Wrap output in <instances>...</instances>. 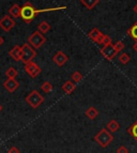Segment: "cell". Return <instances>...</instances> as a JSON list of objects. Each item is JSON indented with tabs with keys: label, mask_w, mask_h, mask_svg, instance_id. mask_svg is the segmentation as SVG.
Listing matches in <instances>:
<instances>
[{
	"label": "cell",
	"mask_w": 137,
	"mask_h": 153,
	"mask_svg": "<svg viewBox=\"0 0 137 153\" xmlns=\"http://www.w3.org/2000/svg\"><path fill=\"white\" fill-rule=\"evenodd\" d=\"M54 86L51 85V82H44L43 84L41 85V89H42V91L45 92V93H49V92H51V90H53Z\"/></svg>",
	"instance_id": "obj_22"
},
{
	"label": "cell",
	"mask_w": 137,
	"mask_h": 153,
	"mask_svg": "<svg viewBox=\"0 0 137 153\" xmlns=\"http://www.w3.org/2000/svg\"><path fill=\"white\" fill-rule=\"evenodd\" d=\"M3 87L8 92L13 93L19 88V82L15 78H8L5 82H3Z\"/></svg>",
	"instance_id": "obj_9"
},
{
	"label": "cell",
	"mask_w": 137,
	"mask_h": 153,
	"mask_svg": "<svg viewBox=\"0 0 137 153\" xmlns=\"http://www.w3.org/2000/svg\"><path fill=\"white\" fill-rule=\"evenodd\" d=\"M66 7H56V8H47V9H41L38 10L33 7L32 3L30 2H25V4L22 7V12H20V18L25 22L26 24H30L31 22L36 18V16L39 13H45V12H55V11H61L66 10Z\"/></svg>",
	"instance_id": "obj_1"
},
{
	"label": "cell",
	"mask_w": 137,
	"mask_h": 153,
	"mask_svg": "<svg viewBox=\"0 0 137 153\" xmlns=\"http://www.w3.org/2000/svg\"><path fill=\"white\" fill-rule=\"evenodd\" d=\"M85 115H86V117L88 118V119H90V120H94V119L99 116V110L95 107H93V106H90V107L86 110Z\"/></svg>",
	"instance_id": "obj_15"
},
{
	"label": "cell",
	"mask_w": 137,
	"mask_h": 153,
	"mask_svg": "<svg viewBox=\"0 0 137 153\" xmlns=\"http://www.w3.org/2000/svg\"><path fill=\"white\" fill-rule=\"evenodd\" d=\"M9 56H10L13 60H15L16 62L22 61V58H23V48H22L19 45H15L13 48L10 49Z\"/></svg>",
	"instance_id": "obj_11"
},
{
	"label": "cell",
	"mask_w": 137,
	"mask_h": 153,
	"mask_svg": "<svg viewBox=\"0 0 137 153\" xmlns=\"http://www.w3.org/2000/svg\"><path fill=\"white\" fill-rule=\"evenodd\" d=\"M17 75H18V71L14 66H10V68L5 71V76L8 77V78H15Z\"/></svg>",
	"instance_id": "obj_21"
},
{
	"label": "cell",
	"mask_w": 137,
	"mask_h": 153,
	"mask_svg": "<svg viewBox=\"0 0 137 153\" xmlns=\"http://www.w3.org/2000/svg\"><path fill=\"white\" fill-rule=\"evenodd\" d=\"M114 45H115V48H116V51H117V53H120V51H122L123 49H124V47H125L124 43H123V42H121V41L116 42V44H114Z\"/></svg>",
	"instance_id": "obj_26"
},
{
	"label": "cell",
	"mask_w": 137,
	"mask_h": 153,
	"mask_svg": "<svg viewBox=\"0 0 137 153\" xmlns=\"http://www.w3.org/2000/svg\"><path fill=\"white\" fill-rule=\"evenodd\" d=\"M117 153H130L129 152V149L127 148V147H124V146H120L119 148L117 149V151H116Z\"/></svg>",
	"instance_id": "obj_27"
},
{
	"label": "cell",
	"mask_w": 137,
	"mask_h": 153,
	"mask_svg": "<svg viewBox=\"0 0 137 153\" xmlns=\"http://www.w3.org/2000/svg\"><path fill=\"white\" fill-rule=\"evenodd\" d=\"M26 103L33 109H36L39 106L44 103V97L41 94L38 90H32L27 97H25Z\"/></svg>",
	"instance_id": "obj_3"
},
{
	"label": "cell",
	"mask_w": 137,
	"mask_h": 153,
	"mask_svg": "<svg viewBox=\"0 0 137 153\" xmlns=\"http://www.w3.org/2000/svg\"><path fill=\"white\" fill-rule=\"evenodd\" d=\"M93 139L101 148H107L114 140V136H112V132H109L107 128H102L97 135L94 136Z\"/></svg>",
	"instance_id": "obj_2"
},
{
	"label": "cell",
	"mask_w": 137,
	"mask_h": 153,
	"mask_svg": "<svg viewBox=\"0 0 137 153\" xmlns=\"http://www.w3.org/2000/svg\"><path fill=\"white\" fill-rule=\"evenodd\" d=\"M127 34L130 38L134 39L135 41H137V22H135L129 29H127Z\"/></svg>",
	"instance_id": "obj_20"
},
{
	"label": "cell",
	"mask_w": 137,
	"mask_h": 153,
	"mask_svg": "<svg viewBox=\"0 0 137 153\" xmlns=\"http://www.w3.org/2000/svg\"><path fill=\"white\" fill-rule=\"evenodd\" d=\"M24 69H25V72L31 77V78H36V77H38L39 75L41 74V72H42V69H41L36 62H33V61H30V62H28V63H26Z\"/></svg>",
	"instance_id": "obj_6"
},
{
	"label": "cell",
	"mask_w": 137,
	"mask_h": 153,
	"mask_svg": "<svg viewBox=\"0 0 137 153\" xmlns=\"http://www.w3.org/2000/svg\"><path fill=\"white\" fill-rule=\"evenodd\" d=\"M51 29V26L49 23H47L46 21H43V22H41L40 25L38 26V30L40 31L41 33H47L49 30Z\"/></svg>",
	"instance_id": "obj_19"
},
{
	"label": "cell",
	"mask_w": 137,
	"mask_h": 153,
	"mask_svg": "<svg viewBox=\"0 0 137 153\" xmlns=\"http://www.w3.org/2000/svg\"><path fill=\"white\" fill-rule=\"evenodd\" d=\"M61 89L63 90L64 93H66V94H71L72 92H74L76 89V85H75V82L73 80H68V82H66L62 85Z\"/></svg>",
	"instance_id": "obj_12"
},
{
	"label": "cell",
	"mask_w": 137,
	"mask_h": 153,
	"mask_svg": "<svg viewBox=\"0 0 137 153\" xmlns=\"http://www.w3.org/2000/svg\"><path fill=\"white\" fill-rule=\"evenodd\" d=\"M71 78H72V80L76 84V82H79L81 79H83V74H81L79 71H75V72H73V73H72Z\"/></svg>",
	"instance_id": "obj_24"
},
{
	"label": "cell",
	"mask_w": 137,
	"mask_h": 153,
	"mask_svg": "<svg viewBox=\"0 0 137 153\" xmlns=\"http://www.w3.org/2000/svg\"><path fill=\"white\" fill-rule=\"evenodd\" d=\"M46 38L43 36V33H41L40 31H34L28 36V43L32 46L34 49L41 48L42 46L45 44Z\"/></svg>",
	"instance_id": "obj_4"
},
{
	"label": "cell",
	"mask_w": 137,
	"mask_h": 153,
	"mask_svg": "<svg viewBox=\"0 0 137 153\" xmlns=\"http://www.w3.org/2000/svg\"><path fill=\"white\" fill-rule=\"evenodd\" d=\"M133 11H134V13H135V14H137V3L134 5V8H133Z\"/></svg>",
	"instance_id": "obj_31"
},
{
	"label": "cell",
	"mask_w": 137,
	"mask_h": 153,
	"mask_svg": "<svg viewBox=\"0 0 137 153\" xmlns=\"http://www.w3.org/2000/svg\"><path fill=\"white\" fill-rule=\"evenodd\" d=\"M117 54L118 53H117V51H116V48H115V45L112 43L108 44V45H104L101 48V55L104 57L105 59L109 60V61L112 60Z\"/></svg>",
	"instance_id": "obj_7"
},
{
	"label": "cell",
	"mask_w": 137,
	"mask_h": 153,
	"mask_svg": "<svg viewBox=\"0 0 137 153\" xmlns=\"http://www.w3.org/2000/svg\"><path fill=\"white\" fill-rule=\"evenodd\" d=\"M3 43H4V40H3V38L1 36H0V46H2Z\"/></svg>",
	"instance_id": "obj_29"
},
{
	"label": "cell",
	"mask_w": 137,
	"mask_h": 153,
	"mask_svg": "<svg viewBox=\"0 0 137 153\" xmlns=\"http://www.w3.org/2000/svg\"><path fill=\"white\" fill-rule=\"evenodd\" d=\"M81 4H84L86 9L88 10H92V9L100 3V0H79Z\"/></svg>",
	"instance_id": "obj_16"
},
{
	"label": "cell",
	"mask_w": 137,
	"mask_h": 153,
	"mask_svg": "<svg viewBox=\"0 0 137 153\" xmlns=\"http://www.w3.org/2000/svg\"><path fill=\"white\" fill-rule=\"evenodd\" d=\"M1 110H2V106H1V104H0V112H1Z\"/></svg>",
	"instance_id": "obj_32"
},
{
	"label": "cell",
	"mask_w": 137,
	"mask_h": 153,
	"mask_svg": "<svg viewBox=\"0 0 137 153\" xmlns=\"http://www.w3.org/2000/svg\"><path fill=\"white\" fill-rule=\"evenodd\" d=\"M16 25L15 21L12 18V16L10 15H4L1 19H0V28L2 29L4 32H9L11 31L14 26Z\"/></svg>",
	"instance_id": "obj_8"
},
{
	"label": "cell",
	"mask_w": 137,
	"mask_h": 153,
	"mask_svg": "<svg viewBox=\"0 0 137 153\" xmlns=\"http://www.w3.org/2000/svg\"><path fill=\"white\" fill-rule=\"evenodd\" d=\"M106 128L109 131V132H112V133H116L119 131L120 128V124L117 122L116 120H110L108 123H107V126Z\"/></svg>",
	"instance_id": "obj_18"
},
{
	"label": "cell",
	"mask_w": 137,
	"mask_h": 153,
	"mask_svg": "<svg viewBox=\"0 0 137 153\" xmlns=\"http://www.w3.org/2000/svg\"><path fill=\"white\" fill-rule=\"evenodd\" d=\"M103 34H104V33L101 32V31H100L98 28H93L91 31H90V32L88 33V36L91 39L93 42H95L97 44H99L100 39L102 38V36H103Z\"/></svg>",
	"instance_id": "obj_13"
},
{
	"label": "cell",
	"mask_w": 137,
	"mask_h": 153,
	"mask_svg": "<svg viewBox=\"0 0 137 153\" xmlns=\"http://www.w3.org/2000/svg\"><path fill=\"white\" fill-rule=\"evenodd\" d=\"M127 132L131 137H133L137 141V120L132 125H130L129 128H127Z\"/></svg>",
	"instance_id": "obj_17"
},
{
	"label": "cell",
	"mask_w": 137,
	"mask_h": 153,
	"mask_svg": "<svg viewBox=\"0 0 137 153\" xmlns=\"http://www.w3.org/2000/svg\"><path fill=\"white\" fill-rule=\"evenodd\" d=\"M68 57L66 56V54H64L62 51H57L56 54L53 56V61L54 63H56L58 66H63L64 64L68 62Z\"/></svg>",
	"instance_id": "obj_10"
},
{
	"label": "cell",
	"mask_w": 137,
	"mask_h": 153,
	"mask_svg": "<svg viewBox=\"0 0 137 153\" xmlns=\"http://www.w3.org/2000/svg\"><path fill=\"white\" fill-rule=\"evenodd\" d=\"M20 12H22V7L15 3V4H13L10 9H9V15L12 16L13 18H17L20 17Z\"/></svg>",
	"instance_id": "obj_14"
},
{
	"label": "cell",
	"mask_w": 137,
	"mask_h": 153,
	"mask_svg": "<svg viewBox=\"0 0 137 153\" xmlns=\"http://www.w3.org/2000/svg\"><path fill=\"white\" fill-rule=\"evenodd\" d=\"M22 48H23V58H22V61L25 64L32 61L33 58L36 56V49L33 48L29 43H25L22 46Z\"/></svg>",
	"instance_id": "obj_5"
},
{
	"label": "cell",
	"mask_w": 137,
	"mask_h": 153,
	"mask_svg": "<svg viewBox=\"0 0 137 153\" xmlns=\"http://www.w3.org/2000/svg\"><path fill=\"white\" fill-rule=\"evenodd\" d=\"M133 48H134V51L137 53V41L135 42V43H134V45H133Z\"/></svg>",
	"instance_id": "obj_30"
},
{
	"label": "cell",
	"mask_w": 137,
	"mask_h": 153,
	"mask_svg": "<svg viewBox=\"0 0 137 153\" xmlns=\"http://www.w3.org/2000/svg\"><path fill=\"white\" fill-rule=\"evenodd\" d=\"M112 43V38L108 36L107 34H103L102 38L100 39V42L99 44H103V45H108V44Z\"/></svg>",
	"instance_id": "obj_25"
},
{
	"label": "cell",
	"mask_w": 137,
	"mask_h": 153,
	"mask_svg": "<svg viewBox=\"0 0 137 153\" xmlns=\"http://www.w3.org/2000/svg\"><path fill=\"white\" fill-rule=\"evenodd\" d=\"M9 153H20L19 149L17 148V147H15V146H13V147H11L10 149L8 150Z\"/></svg>",
	"instance_id": "obj_28"
},
{
	"label": "cell",
	"mask_w": 137,
	"mask_h": 153,
	"mask_svg": "<svg viewBox=\"0 0 137 153\" xmlns=\"http://www.w3.org/2000/svg\"><path fill=\"white\" fill-rule=\"evenodd\" d=\"M118 60H119V62L121 64H127L130 62V60H131V57H130V55L127 54V53H122L121 55L119 56V58H118Z\"/></svg>",
	"instance_id": "obj_23"
}]
</instances>
